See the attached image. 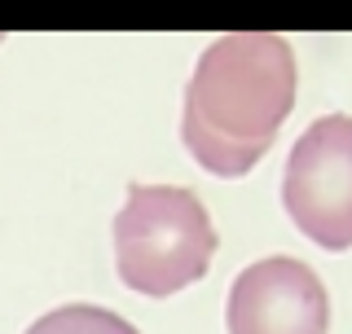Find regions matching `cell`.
<instances>
[{"label":"cell","instance_id":"obj_2","mask_svg":"<svg viewBox=\"0 0 352 334\" xmlns=\"http://www.w3.org/2000/svg\"><path fill=\"white\" fill-rule=\"evenodd\" d=\"M216 229L207 207L185 185H128L115 211V273L128 291L168 299L207 277Z\"/></svg>","mask_w":352,"mask_h":334},{"label":"cell","instance_id":"obj_1","mask_svg":"<svg viewBox=\"0 0 352 334\" xmlns=\"http://www.w3.org/2000/svg\"><path fill=\"white\" fill-rule=\"evenodd\" d=\"M300 66L273 31H229L198 53L185 84L181 141L212 176H247L295 110Z\"/></svg>","mask_w":352,"mask_h":334},{"label":"cell","instance_id":"obj_4","mask_svg":"<svg viewBox=\"0 0 352 334\" xmlns=\"http://www.w3.org/2000/svg\"><path fill=\"white\" fill-rule=\"evenodd\" d=\"M225 326L229 334H326L330 295L304 260L264 255L234 277Z\"/></svg>","mask_w":352,"mask_h":334},{"label":"cell","instance_id":"obj_3","mask_svg":"<svg viewBox=\"0 0 352 334\" xmlns=\"http://www.w3.org/2000/svg\"><path fill=\"white\" fill-rule=\"evenodd\" d=\"M282 207L322 251L352 247V115H322L300 132L282 172Z\"/></svg>","mask_w":352,"mask_h":334},{"label":"cell","instance_id":"obj_5","mask_svg":"<svg viewBox=\"0 0 352 334\" xmlns=\"http://www.w3.org/2000/svg\"><path fill=\"white\" fill-rule=\"evenodd\" d=\"M22 334H141L132 321H124L110 308H97V304H62L53 313L36 317Z\"/></svg>","mask_w":352,"mask_h":334}]
</instances>
